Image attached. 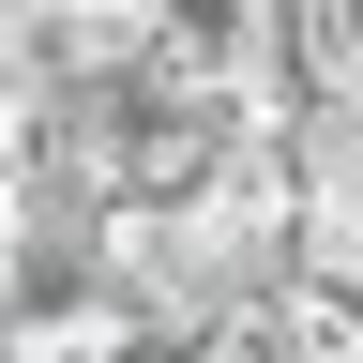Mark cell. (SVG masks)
Returning <instances> with one entry per match:
<instances>
[{
  "label": "cell",
  "instance_id": "cell-1",
  "mask_svg": "<svg viewBox=\"0 0 363 363\" xmlns=\"http://www.w3.org/2000/svg\"><path fill=\"white\" fill-rule=\"evenodd\" d=\"M152 363H303V348H288V318H227V333H182Z\"/></svg>",
  "mask_w": 363,
  "mask_h": 363
}]
</instances>
